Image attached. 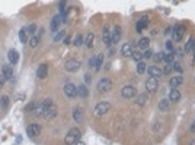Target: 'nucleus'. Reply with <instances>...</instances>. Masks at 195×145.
Returning <instances> with one entry per match:
<instances>
[{
	"label": "nucleus",
	"instance_id": "48",
	"mask_svg": "<svg viewBox=\"0 0 195 145\" xmlns=\"http://www.w3.org/2000/svg\"><path fill=\"white\" fill-rule=\"evenodd\" d=\"M4 81H6V80H4V77H3V75H0V87L4 84Z\"/></svg>",
	"mask_w": 195,
	"mask_h": 145
},
{
	"label": "nucleus",
	"instance_id": "13",
	"mask_svg": "<svg viewBox=\"0 0 195 145\" xmlns=\"http://www.w3.org/2000/svg\"><path fill=\"white\" fill-rule=\"evenodd\" d=\"M2 75L4 77V80H10L13 79V67L9 64H4L2 67Z\"/></svg>",
	"mask_w": 195,
	"mask_h": 145
},
{
	"label": "nucleus",
	"instance_id": "26",
	"mask_svg": "<svg viewBox=\"0 0 195 145\" xmlns=\"http://www.w3.org/2000/svg\"><path fill=\"white\" fill-rule=\"evenodd\" d=\"M102 62H103V54H98V55H95V70H96V71L101 70Z\"/></svg>",
	"mask_w": 195,
	"mask_h": 145
},
{
	"label": "nucleus",
	"instance_id": "11",
	"mask_svg": "<svg viewBox=\"0 0 195 145\" xmlns=\"http://www.w3.org/2000/svg\"><path fill=\"white\" fill-rule=\"evenodd\" d=\"M146 89H147L150 93H154V91L159 89V81H157V79H154V77H150V79L146 81Z\"/></svg>",
	"mask_w": 195,
	"mask_h": 145
},
{
	"label": "nucleus",
	"instance_id": "5",
	"mask_svg": "<svg viewBox=\"0 0 195 145\" xmlns=\"http://www.w3.org/2000/svg\"><path fill=\"white\" fill-rule=\"evenodd\" d=\"M61 23H66V15H57V16L52 17V21L50 23L51 32H57Z\"/></svg>",
	"mask_w": 195,
	"mask_h": 145
},
{
	"label": "nucleus",
	"instance_id": "19",
	"mask_svg": "<svg viewBox=\"0 0 195 145\" xmlns=\"http://www.w3.org/2000/svg\"><path fill=\"white\" fill-rule=\"evenodd\" d=\"M132 45L130 44V42H127V44H124L122 46H121V54L124 55V57H131L132 55Z\"/></svg>",
	"mask_w": 195,
	"mask_h": 145
},
{
	"label": "nucleus",
	"instance_id": "25",
	"mask_svg": "<svg viewBox=\"0 0 195 145\" xmlns=\"http://www.w3.org/2000/svg\"><path fill=\"white\" fill-rule=\"evenodd\" d=\"M77 93H79V96L83 97V99H86V97L89 96V90H88V87H86L85 84H82V86L77 87Z\"/></svg>",
	"mask_w": 195,
	"mask_h": 145
},
{
	"label": "nucleus",
	"instance_id": "3",
	"mask_svg": "<svg viewBox=\"0 0 195 145\" xmlns=\"http://www.w3.org/2000/svg\"><path fill=\"white\" fill-rule=\"evenodd\" d=\"M109 109H111L109 102H99V103L95 106L93 113H95V116H103L105 113L109 112Z\"/></svg>",
	"mask_w": 195,
	"mask_h": 145
},
{
	"label": "nucleus",
	"instance_id": "34",
	"mask_svg": "<svg viewBox=\"0 0 195 145\" xmlns=\"http://www.w3.org/2000/svg\"><path fill=\"white\" fill-rule=\"evenodd\" d=\"M0 104H2V108H3V109L9 108V97H8V96H2V99H0Z\"/></svg>",
	"mask_w": 195,
	"mask_h": 145
},
{
	"label": "nucleus",
	"instance_id": "17",
	"mask_svg": "<svg viewBox=\"0 0 195 145\" xmlns=\"http://www.w3.org/2000/svg\"><path fill=\"white\" fill-rule=\"evenodd\" d=\"M147 73L150 74V77H154V79H159L163 73H162V68L157 65H152L147 68Z\"/></svg>",
	"mask_w": 195,
	"mask_h": 145
},
{
	"label": "nucleus",
	"instance_id": "35",
	"mask_svg": "<svg viewBox=\"0 0 195 145\" xmlns=\"http://www.w3.org/2000/svg\"><path fill=\"white\" fill-rule=\"evenodd\" d=\"M173 58H175V52L165 54V60H163V61H165L166 64H172V62H173Z\"/></svg>",
	"mask_w": 195,
	"mask_h": 145
},
{
	"label": "nucleus",
	"instance_id": "15",
	"mask_svg": "<svg viewBox=\"0 0 195 145\" xmlns=\"http://www.w3.org/2000/svg\"><path fill=\"white\" fill-rule=\"evenodd\" d=\"M147 25H148V16H143L140 21H137V25H136L137 32L141 33L146 28H147Z\"/></svg>",
	"mask_w": 195,
	"mask_h": 145
},
{
	"label": "nucleus",
	"instance_id": "7",
	"mask_svg": "<svg viewBox=\"0 0 195 145\" xmlns=\"http://www.w3.org/2000/svg\"><path fill=\"white\" fill-rule=\"evenodd\" d=\"M63 90L68 99H76L77 96H79V93H77V86H74L73 83H67L64 86Z\"/></svg>",
	"mask_w": 195,
	"mask_h": 145
},
{
	"label": "nucleus",
	"instance_id": "46",
	"mask_svg": "<svg viewBox=\"0 0 195 145\" xmlns=\"http://www.w3.org/2000/svg\"><path fill=\"white\" fill-rule=\"evenodd\" d=\"M70 41H72V38H70V36L64 38V44H67V45H68V44H70Z\"/></svg>",
	"mask_w": 195,
	"mask_h": 145
},
{
	"label": "nucleus",
	"instance_id": "33",
	"mask_svg": "<svg viewBox=\"0 0 195 145\" xmlns=\"http://www.w3.org/2000/svg\"><path fill=\"white\" fill-rule=\"evenodd\" d=\"M131 57H132V60H136L137 62L143 61V52H140V51H134Z\"/></svg>",
	"mask_w": 195,
	"mask_h": 145
},
{
	"label": "nucleus",
	"instance_id": "24",
	"mask_svg": "<svg viewBox=\"0 0 195 145\" xmlns=\"http://www.w3.org/2000/svg\"><path fill=\"white\" fill-rule=\"evenodd\" d=\"M182 83H183V79L181 77V75H179V77H172V79L169 80V84H170L172 87H173V89L179 87V86H181Z\"/></svg>",
	"mask_w": 195,
	"mask_h": 145
},
{
	"label": "nucleus",
	"instance_id": "47",
	"mask_svg": "<svg viewBox=\"0 0 195 145\" xmlns=\"http://www.w3.org/2000/svg\"><path fill=\"white\" fill-rule=\"evenodd\" d=\"M89 65H90V67H95V57H92V58H90Z\"/></svg>",
	"mask_w": 195,
	"mask_h": 145
},
{
	"label": "nucleus",
	"instance_id": "9",
	"mask_svg": "<svg viewBox=\"0 0 195 145\" xmlns=\"http://www.w3.org/2000/svg\"><path fill=\"white\" fill-rule=\"evenodd\" d=\"M39 133H41V126L38 123H31L28 128H26V135L31 138H35L38 137Z\"/></svg>",
	"mask_w": 195,
	"mask_h": 145
},
{
	"label": "nucleus",
	"instance_id": "16",
	"mask_svg": "<svg viewBox=\"0 0 195 145\" xmlns=\"http://www.w3.org/2000/svg\"><path fill=\"white\" fill-rule=\"evenodd\" d=\"M57 113H58V109L55 108V104H51L50 108L47 109V112L44 113V118L47 120H50V119H54L55 116H57Z\"/></svg>",
	"mask_w": 195,
	"mask_h": 145
},
{
	"label": "nucleus",
	"instance_id": "54",
	"mask_svg": "<svg viewBox=\"0 0 195 145\" xmlns=\"http://www.w3.org/2000/svg\"><path fill=\"white\" fill-rule=\"evenodd\" d=\"M191 145H195V141H192V142H191Z\"/></svg>",
	"mask_w": 195,
	"mask_h": 145
},
{
	"label": "nucleus",
	"instance_id": "40",
	"mask_svg": "<svg viewBox=\"0 0 195 145\" xmlns=\"http://www.w3.org/2000/svg\"><path fill=\"white\" fill-rule=\"evenodd\" d=\"M185 52H192V38H189L185 45Z\"/></svg>",
	"mask_w": 195,
	"mask_h": 145
},
{
	"label": "nucleus",
	"instance_id": "32",
	"mask_svg": "<svg viewBox=\"0 0 195 145\" xmlns=\"http://www.w3.org/2000/svg\"><path fill=\"white\" fill-rule=\"evenodd\" d=\"M146 103H147V96L146 94H140L137 97V104H138V106H144Z\"/></svg>",
	"mask_w": 195,
	"mask_h": 145
},
{
	"label": "nucleus",
	"instance_id": "10",
	"mask_svg": "<svg viewBox=\"0 0 195 145\" xmlns=\"http://www.w3.org/2000/svg\"><path fill=\"white\" fill-rule=\"evenodd\" d=\"M121 94H122L124 99H132V97H136V94H137L136 87H132V86H125L122 90H121Z\"/></svg>",
	"mask_w": 195,
	"mask_h": 145
},
{
	"label": "nucleus",
	"instance_id": "37",
	"mask_svg": "<svg viewBox=\"0 0 195 145\" xmlns=\"http://www.w3.org/2000/svg\"><path fill=\"white\" fill-rule=\"evenodd\" d=\"M64 38H66V32H64V31H60L54 36V42H58V41H61V39H64Z\"/></svg>",
	"mask_w": 195,
	"mask_h": 145
},
{
	"label": "nucleus",
	"instance_id": "42",
	"mask_svg": "<svg viewBox=\"0 0 195 145\" xmlns=\"http://www.w3.org/2000/svg\"><path fill=\"white\" fill-rule=\"evenodd\" d=\"M172 70H173V68H172V65H170V64H166L165 68L162 70V73H163V74H169V73H170Z\"/></svg>",
	"mask_w": 195,
	"mask_h": 145
},
{
	"label": "nucleus",
	"instance_id": "50",
	"mask_svg": "<svg viewBox=\"0 0 195 145\" xmlns=\"http://www.w3.org/2000/svg\"><path fill=\"white\" fill-rule=\"evenodd\" d=\"M165 33H166V35H168V33H172V28H169V26H168V28L165 29Z\"/></svg>",
	"mask_w": 195,
	"mask_h": 145
},
{
	"label": "nucleus",
	"instance_id": "21",
	"mask_svg": "<svg viewBox=\"0 0 195 145\" xmlns=\"http://www.w3.org/2000/svg\"><path fill=\"white\" fill-rule=\"evenodd\" d=\"M73 119L76 120L77 123H80L82 120H83V109L82 108H76L73 110Z\"/></svg>",
	"mask_w": 195,
	"mask_h": 145
},
{
	"label": "nucleus",
	"instance_id": "43",
	"mask_svg": "<svg viewBox=\"0 0 195 145\" xmlns=\"http://www.w3.org/2000/svg\"><path fill=\"white\" fill-rule=\"evenodd\" d=\"M153 57V52L150 50H146L144 51V54H143V58H144V60H148V58H152Z\"/></svg>",
	"mask_w": 195,
	"mask_h": 145
},
{
	"label": "nucleus",
	"instance_id": "12",
	"mask_svg": "<svg viewBox=\"0 0 195 145\" xmlns=\"http://www.w3.org/2000/svg\"><path fill=\"white\" fill-rule=\"evenodd\" d=\"M102 38H103V42H105V45L108 46V48L114 45V44H112V33H111V31L108 29V26H103V35H102Z\"/></svg>",
	"mask_w": 195,
	"mask_h": 145
},
{
	"label": "nucleus",
	"instance_id": "23",
	"mask_svg": "<svg viewBox=\"0 0 195 145\" xmlns=\"http://www.w3.org/2000/svg\"><path fill=\"white\" fill-rule=\"evenodd\" d=\"M93 41H95L93 32H89L88 35H86V38H85V45H86V48H92V46H93Z\"/></svg>",
	"mask_w": 195,
	"mask_h": 145
},
{
	"label": "nucleus",
	"instance_id": "52",
	"mask_svg": "<svg viewBox=\"0 0 195 145\" xmlns=\"http://www.w3.org/2000/svg\"><path fill=\"white\" fill-rule=\"evenodd\" d=\"M85 79H86V83H90V75H85Z\"/></svg>",
	"mask_w": 195,
	"mask_h": 145
},
{
	"label": "nucleus",
	"instance_id": "29",
	"mask_svg": "<svg viewBox=\"0 0 195 145\" xmlns=\"http://www.w3.org/2000/svg\"><path fill=\"white\" fill-rule=\"evenodd\" d=\"M146 71H147V65H146V62L144 61L137 62V73H138V74H144Z\"/></svg>",
	"mask_w": 195,
	"mask_h": 145
},
{
	"label": "nucleus",
	"instance_id": "49",
	"mask_svg": "<svg viewBox=\"0 0 195 145\" xmlns=\"http://www.w3.org/2000/svg\"><path fill=\"white\" fill-rule=\"evenodd\" d=\"M191 132H192V133H195V120L191 123Z\"/></svg>",
	"mask_w": 195,
	"mask_h": 145
},
{
	"label": "nucleus",
	"instance_id": "41",
	"mask_svg": "<svg viewBox=\"0 0 195 145\" xmlns=\"http://www.w3.org/2000/svg\"><path fill=\"white\" fill-rule=\"evenodd\" d=\"M154 60H156V62H160L165 60V54L163 52H157L156 55H154Z\"/></svg>",
	"mask_w": 195,
	"mask_h": 145
},
{
	"label": "nucleus",
	"instance_id": "45",
	"mask_svg": "<svg viewBox=\"0 0 195 145\" xmlns=\"http://www.w3.org/2000/svg\"><path fill=\"white\" fill-rule=\"evenodd\" d=\"M175 54L179 55V58H182L183 57V51L182 50H176V51H175Z\"/></svg>",
	"mask_w": 195,
	"mask_h": 145
},
{
	"label": "nucleus",
	"instance_id": "51",
	"mask_svg": "<svg viewBox=\"0 0 195 145\" xmlns=\"http://www.w3.org/2000/svg\"><path fill=\"white\" fill-rule=\"evenodd\" d=\"M192 51H195V36L192 38Z\"/></svg>",
	"mask_w": 195,
	"mask_h": 145
},
{
	"label": "nucleus",
	"instance_id": "27",
	"mask_svg": "<svg viewBox=\"0 0 195 145\" xmlns=\"http://www.w3.org/2000/svg\"><path fill=\"white\" fill-rule=\"evenodd\" d=\"M28 36H29V33H28V29H26V28H22V29H21V32H19V39H21V42L26 44V42H28Z\"/></svg>",
	"mask_w": 195,
	"mask_h": 145
},
{
	"label": "nucleus",
	"instance_id": "30",
	"mask_svg": "<svg viewBox=\"0 0 195 145\" xmlns=\"http://www.w3.org/2000/svg\"><path fill=\"white\" fill-rule=\"evenodd\" d=\"M169 102H168V99H163V100H160V102H159V109H160V110H163V112H166V110H168V109H169Z\"/></svg>",
	"mask_w": 195,
	"mask_h": 145
},
{
	"label": "nucleus",
	"instance_id": "38",
	"mask_svg": "<svg viewBox=\"0 0 195 145\" xmlns=\"http://www.w3.org/2000/svg\"><path fill=\"white\" fill-rule=\"evenodd\" d=\"M26 29H28V33H29V36L32 38V36H34V33H35V31H37V25H35V23H31V25L28 26Z\"/></svg>",
	"mask_w": 195,
	"mask_h": 145
},
{
	"label": "nucleus",
	"instance_id": "22",
	"mask_svg": "<svg viewBox=\"0 0 195 145\" xmlns=\"http://www.w3.org/2000/svg\"><path fill=\"white\" fill-rule=\"evenodd\" d=\"M181 100V93H179V90H176V89H172V90L169 91V102H179Z\"/></svg>",
	"mask_w": 195,
	"mask_h": 145
},
{
	"label": "nucleus",
	"instance_id": "2",
	"mask_svg": "<svg viewBox=\"0 0 195 145\" xmlns=\"http://www.w3.org/2000/svg\"><path fill=\"white\" fill-rule=\"evenodd\" d=\"M82 138V132L79 128H73L68 131V133L64 138V144L66 145H76L77 142L80 141Z\"/></svg>",
	"mask_w": 195,
	"mask_h": 145
},
{
	"label": "nucleus",
	"instance_id": "8",
	"mask_svg": "<svg viewBox=\"0 0 195 145\" xmlns=\"http://www.w3.org/2000/svg\"><path fill=\"white\" fill-rule=\"evenodd\" d=\"M111 87H112V83H111L109 79H101L99 81H98V90L101 91V93H106V91H109Z\"/></svg>",
	"mask_w": 195,
	"mask_h": 145
},
{
	"label": "nucleus",
	"instance_id": "31",
	"mask_svg": "<svg viewBox=\"0 0 195 145\" xmlns=\"http://www.w3.org/2000/svg\"><path fill=\"white\" fill-rule=\"evenodd\" d=\"M73 44H74V46H82L85 44V39H83L82 35H76V38L73 39Z\"/></svg>",
	"mask_w": 195,
	"mask_h": 145
},
{
	"label": "nucleus",
	"instance_id": "39",
	"mask_svg": "<svg viewBox=\"0 0 195 145\" xmlns=\"http://www.w3.org/2000/svg\"><path fill=\"white\" fill-rule=\"evenodd\" d=\"M165 48H166V51H168V52H173V42L172 41H166L165 42Z\"/></svg>",
	"mask_w": 195,
	"mask_h": 145
},
{
	"label": "nucleus",
	"instance_id": "28",
	"mask_svg": "<svg viewBox=\"0 0 195 145\" xmlns=\"http://www.w3.org/2000/svg\"><path fill=\"white\" fill-rule=\"evenodd\" d=\"M148 45H150V39L147 36L141 38L140 41H138V46H140L141 50H148Z\"/></svg>",
	"mask_w": 195,
	"mask_h": 145
},
{
	"label": "nucleus",
	"instance_id": "36",
	"mask_svg": "<svg viewBox=\"0 0 195 145\" xmlns=\"http://www.w3.org/2000/svg\"><path fill=\"white\" fill-rule=\"evenodd\" d=\"M38 44H39V36H32L29 39V45L32 46V48H35V46H38Z\"/></svg>",
	"mask_w": 195,
	"mask_h": 145
},
{
	"label": "nucleus",
	"instance_id": "53",
	"mask_svg": "<svg viewBox=\"0 0 195 145\" xmlns=\"http://www.w3.org/2000/svg\"><path fill=\"white\" fill-rule=\"evenodd\" d=\"M76 145H83V144H82V142H77V144Z\"/></svg>",
	"mask_w": 195,
	"mask_h": 145
},
{
	"label": "nucleus",
	"instance_id": "6",
	"mask_svg": "<svg viewBox=\"0 0 195 145\" xmlns=\"http://www.w3.org/2000/svg\"><path fill=\"white\" fill-rule=\"evenodd\" d=\"M80 61L79 60H74V58H72V60H67L66 61V64H64V68H66V71H68V73H76V71H79V68H80Z\"/></svg>",
	"mask_w": 195,
	"mask_h": 145
},
{
	"label": "nucleus",
	"instance_id": "44",
	"mask_svg": "<svg viewBox=\"0 0 195 145\" xmlns=\"http://www.w3.org/2000/svg\"><path fill=\"white\" fill-rule=\"evenodd\" d=\"M172 68H173V70L175 71H178V73H182V67H181V65H179V64H178V62H175V64H173V67H172Z\"/></svg>",
	"mask_w": 195,
	"mask_h": 145
},
{
	"label": "nucleus",
	"instance_id": "4",
	"mask_svg": "<svg viewBox=\"0 0 195 145\" xmlns=\"http://www.w3.org/2000/svg\"><path fill=\"white\" fill-rule=\"evenodd\" d=\"M185 32H187V28H185V25H176L173 29H172V35H173V41L175 42H181L182 41L183 35H185Z\"/></svg>",
	"mask_w": 195,
	"mask_h": 145
},
{
	"label": "nucleus",
	"instance_id": "14",
	"mask_svg": "<svg viewBox=\"0 0 195 145\" xmlns=\"http://www.w3.org/2000/svg\"><path fill=\"white\" fill-rule=\"evenodd\" d=\"M8 58H9L10 65H16L18 62H19V52L16 50H10L8 52Z\"/></svg>",
	"mask_w": 195,
	"mask_h": 145
},
{
	"label": "nucleus",
	"instance_id": "1",
	"mask_svg": "<svg viewBox=\"0 0 195 145\" xmlns=\"http://www.w3.org/2000/svg\"><path fill=\"white\" fill-rule=\"evenodd\" d=\"M52 102L51 100H42V102H32L29 106H26V110H29L32 116H44V113L47 112V109L50 108Z\"/></svg>",
	"mask_w": 195,
	"mask_h": 145
},
{
	"label": "nucleus",
	"instance_id": "18",
	"mask_svg": "<svg viewBox=\"0 0 195 145\" xmlns=\"http://www.w3.org/2000/svg\"><path fill=\"white\" fill-rule=\"evenodd\" d=\"M47 74H48V65L47 64H41L38 67V70H37V77L44 80V79H47Z\"/></svg>",
	"mask_w": 195,
	"mask_h": 145
},
{
	"label": "nucleus",
	"instance_id": "20",
	"mask_svg": "<svg viewBox=\"0 0 195 145\" xmlns=\"http://www.w3.org/2000/svg\"><path fill=\"white\" fill-rule=\"evenodd\" d=\"M112 44H117L119 42V38H121V26L119 25H115L114 26V31H112Z\"/></svg>",
	"mask_w": 195,
	"mask_h": 145
}]
</instances>
